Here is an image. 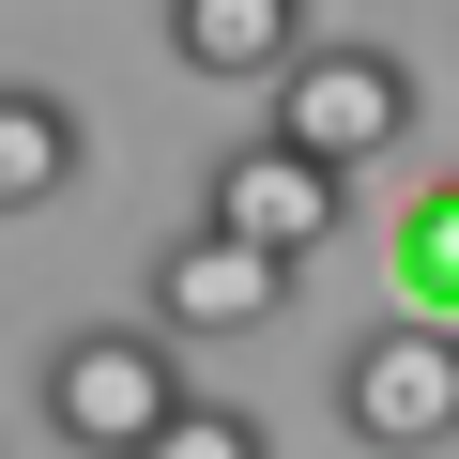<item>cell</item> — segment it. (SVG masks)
Segmentation results:
<instances>
[{
  "instance_id": "8",
  "label": "cell",
  "mask_w": 459,
  "mask_h": 459,
  "mask_svg": "<svg viewBox=\"0 0 459 459\" xmlns=\"http://www.w3.org/2000/svg\"><path fill=\"white\" fill-rule=\"evenodd\" d=\"M383 261H398V307L459 322V169H444V184H429V199L398 214V246H383Z\"/></svg>"
},
{
  "instance_id": "5",
  "label": "cell",
  "mask_w": 459,
  "mask_h": 459,
  "mask_svg": "<svg viewBox=\"0 0 459 459\" xmlns=\"http://www.w3.org/2000/svg\"><path fill=\"white\" fill-rule=\"evenodd\" d=\"M214 230H246V246H276L291 276L337 246V214H352V184L322 169V153H291V138H230L214 153V199H199Z\"/></svg>"
},
{
  "instance_id": "7",
  "label": "cell",
  "mask_w": 459,
  "mask_h": 459,
  "mask_svg": "<svg viewBox=\"0 0 459 459\" xmlns=\"http://www.w3.org/2000/svg\"><path fill=\"white\" fill-rule=\"evenodd\" d=\"M77 169H92V123H77L47 77H0V214H47Z\"/></svg>"
},
{
  "instance_id": "3",
  "label": "cell",
  "mask_w": 459,
  "mask_h": 459,
  "mask_svg": "<svg viewBox=\"0 0 459 459\" xmlns=\"http://www.w3.org/2000/svg\"><path fill=\"white\" fill-rule=\"evenodd\" d=\"M261 138H291V153H322V169L352 184L368 153L413 138V62H398V47H322V31H307V62L276 77V123H261Z\"/></svg>"
},
{
  "instance_id": "4",
  "label": "cell",
  "mask_w": 459,
  "mask_h": 459,
  "mask_svg": "<svg viewBox=\"0 0 459 459\" xmlns=\"http://www.w3.org/2000/svg\"><path fill=\"white\" fill-rule=\"evenodd\" d=\"M276 307H291V261H276V246H246V230H214V214H199V230H169L153 276H138V322H153V337H184V352H199V337H261Z\"/></svg>"
},
{
  "instance_id": "1",
  "label": "cell",
  "mask_w": 459,
  "mask_h": 459,
  "mask_svg": "<svg viewBox=\"0 0 459 459\" xmlns=\"http://www.w3.org/2000/svg\"><path fill=\"white\" fill-rule=\"evenodd\" d=\"M31 413H47L62 459H123V444H153V429L184 413V337H153V322H77V337L31 368Z\"/></svg>"
},
{
  "instance_id": "9",
  "label": "cell",
  "mask_w": 459,
  "mask_h": 459,
  "mask_svg": "<svg viewBox=\"0 0 459 459\" xmlns=\"http://www.w3.org/2000/svg\"><path fill=\"white\" fill-rule=\"evenodd\" d=\"M123 459H276V444H261V413H230V398L184 383V413H169L153 444H123Z\"/></svg>"
},
{
  "instance_id": "2",
  "label": "cell",
  "mask_w": 459,
  "mask_h": 459,
  "mask_svg": "<svg viewBox=\"0 0 459 459\" xmlns=\"http://www.w3.org/2000/svg\"><path fill=\"white\" fill-rule=\"evenodd\" d=\"M337 429H352L368 459H429V444H459V322H429V307L368 322V337L337 352Z\"/></svg>"
},
{
  "instance_id": "6",
  "label": "cell",
  "mask_w": 459,
  "mask_h": 459,
  "mask_svg": "<svg viewBox=\"0 0 459 459\" xmlns=\"http://www.w3.org/2000/svg\"><path fill=\"white\" fill-rule=\"evenodd\" d=\"M169 62L214 92H276L307 62V0H169Z\"/></svg>"
}]
</instances>
